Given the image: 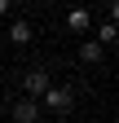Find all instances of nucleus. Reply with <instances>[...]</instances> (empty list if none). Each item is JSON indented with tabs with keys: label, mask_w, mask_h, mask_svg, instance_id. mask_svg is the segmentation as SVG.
I'll return each instance as SVG.
<instances>
[{
	"label": "nucleus",
	"mask_w": 119,
	"mask_h": 123,
	"mask_svg": "<svg viewBox=\"0 0 119 123\" xmlns=\"http://www.w3.org/2000/svg\"><path fill=\"white\" fill-rule=\"evenodd\" d=\"M31 35H35V31H31V22H26V18L9 22V40H13V44H31Z\"/></svg>",
	"instance_id": "obj_6"
},
{
	"label": "nucleus",
	"mask_w": 119,
	"mask_h": 123,
	"mask_svg": "<svg viewBox=\"0 0 119 123\" xmlns=\"http://www.w3.org/2000/svg\"><path fill=\"white\" fill-rule=\"evenodd\" d=\"M49 84H53V79H49V70H44V66H31V70L22 75V97H35V101H40Z\"/></svg>",
	"instance_id": "obj_1"
},
{
	"label": "nucleus",
	"mask_w": 119,
	"mask_h": 123,
	"mask_svg": "<svg viewBox=\"0 0 119 123\" xmlns=\"http://www.w3.org/2000/svg\"><path fill=\"white\" fill-rule=\"evenodd\" d=\"M66 26H71V31H79V35H88V31H93V13H88L84 5L66 9Z\"/></svg>",
	"instance_id": "obj_3"
},
{
	"label": "nucleus",
	"mask_w": 119,
	"mask_h": 123,
	"mask_svg": "<svg viewBox=\"0 0 119 123\" xmlns=\"http://www.w3.org/2000/svg\"><path fill=\"white\" fill-rule=\"evenodd\" d=\"M40 119V105H35V97H22L18 105H13V123H35Z\"/></svg>",
	"instance_id": "obj_4"
},
{
	"label": "nucleus",
	"mask_w": 119,
	"mask_h": 123,
	"mask_svg": "<svg viewBox=\"0 0 119 123\" xmlns=\"http://www.w3.org/2000/svg\"><path fill=\"white\" fill-rule=\"evenodd\" d=\"M115 35H119V31H115V22H110V18L97 26V44H101V49H110V44H115Z\"/></svg>",
	"instance_id": "obj_7"
},
{
	"label": "nucleus",
	"mask_w": 119,
	"mask_h": 123,
	"mask_svg": "<svg viewBox=\"0 0 119 123\" xmlns=\"http://www.w3.org/2000/svg\"><path fill=\"white\" fill-rule=\"evenodd\" d=\"M44 105H49L53 114H66L71 105H75V92H71V88H57V84H49V88H44Z\"/></svg>",
	"instance_id": "obj_2"
},
{
	"label": "nucleus",
	"mask_w": 119,
	"mask_h": 123,
	"mask_svg": "<svg viewBox=\"0 0 119 123\" xmlns=\"http://www.w3.org/2000/svg\"><path fill=\"white\" fill-rule=\"evenodd\" d=\"M101 57H106V49H101V44H97L93 35H88V40L79 44V62H84V66H97Z\"/></svg>",
	"instance_id": "obj_5"
},
{
	"label": "nucleus",
	"mask_w": 119,
	"mask_h": 123,
	"mask_svg": "<svg viewBox=\"0 0 119 123\" xmlns=\"http://www.w3.org/2000/svg\"><path fill=\"white\" fill-rule=\"evenodd\" d=\"M0 13H9V0H0Z\"/></svg>",
	"instance_id": "obj_8"
}]
</instances>
